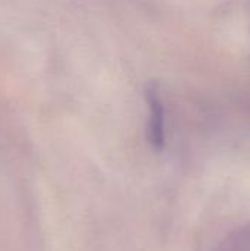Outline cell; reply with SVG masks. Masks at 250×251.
Listing matches in <instances>:
<instances>
[{"mask_svg": "<svg viewBox=\"0 0 250 251\" xmlns=\"http://www.w3.org/2000/svg\"><path fill=\"white\" fill-rule=\"evenodd\" d=\"M149 99V109H150V119H149V138L153 147L161 149L164 144V109L161 99L155 88H152L147 94Z\"/></svg>", "mask_w": 250, "mask_h": 251, "instance_id": "cell-1", "label": "cell"}]
</instances>
